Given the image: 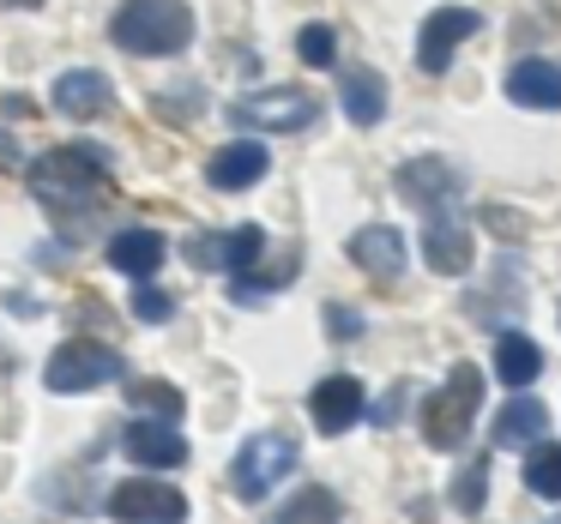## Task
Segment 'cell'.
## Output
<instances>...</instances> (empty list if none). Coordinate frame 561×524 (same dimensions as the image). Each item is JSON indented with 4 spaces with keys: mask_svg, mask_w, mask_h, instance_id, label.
I'll use <instances>...</instances> for the list:
<instances>
[{
    "mask_svg": "<svg viewBox=\"0 0 561 524\" xmlns=\"http://www.w3.org/2000/svg\"><path fill=\"white\" fill-rule=\"evenodd\" d=\"M549 428V410L537 398H525V392H513V404L495 416V446H537Z\"/></svg>",
    "mask_w": 561,
    "mask_h": 524,
    "instance_id": "obj_19",
    "label": "cell"
},
{
    "mask_svg": "<svg viewBox=\"0 0 561 524\" xmlns=\"http://www.w3.org/2000/svg\"><path fill=\"white\" fill-rule=\"evenodd\" d=\"M339 103H344V115H351L356 127H375L380 115H387V85H380L375 67H344Z\"/></svg>",
    "mask_w": 561,
    "mask_h": 524,
    "instance_id": "obj_18",
    "label": "cell"
},
{
    "mask_svg": "<svg viewBox=\"0 0 561 524\" xmlns=\"http://www.w3.org/2000/svg\"><path fill=\"white\" fill-rule=\"evenodd\" d=\"M483 500H489V464L483 458L459 464V476H453V506L477 519V506H483Z\"/></svg>",
    "mask_w": 561,
    "mask_h": 524,
    "instance_id": "obj_25",
    "label": "cell"
},
{
    "mask_svg": "<svg viewBox=\"0 0 561 524\" xmlns=\"http://www.w3.org/2000/svg\"><path fill=\"white\" fill-rule=\"evenodd\" d=\"M495 374L507 380L513 392H525L537 374H543V350H537L525 331H501V343H495Z\"/></svg>",
    "mask_w": 561,
    "mask_h": 524,
    "instance_id": "obj_20",
    "label": "cell"
},
{
    "mask_svg": "<svg viewBox=\"0 0 561 524\" xmlns=\"http://www.w3.org/2000/svg\"><path fill=\"white\" fill-rule=\"evenodd\" d=\"M31 187L49 211H98L110 206V158L98 145H61L43 151V163L31 170Z\"/></svg>",
    "mask_w": 561,
    "mask_h": 524,
    "instance_id": "obj_1",
    "label": "cell"
},
{
    "mask_svg": "<svg viewBox=\"0 0 561 524\" xmlns=\"http://www.w3.org/2000/svg\"><path fill=\"white\" fill-rule=\"evenodd\" d=\"M465 37H477L471 7H440V13H428L423 37H416V67H423V73H447L453 49H459Z\"/></svg>",
    "mask_w": 561,
    "mask_h": 524,
    "instance_id": "obj_8",
    "label": "cell"
},
{
    "mask_svg": "<svg viewBox=\"0 0 561 524\" xmlns=\"http://www.w3.org/2000/svg\"><path fill=\"white\" fill-rule=\"evenodd\" d=\"M122 446H127V458L146 464V470H175V464H187V440L175 434V422H146V416H139L122 434Z\"/></svg>",
    "mask_w": 561,
    "mask_h": 524,
    "instance_id": "obj_10",
    "label": "cell"
},
{
    "mask_svg": "<svg viewBox=\"0 0 561 524\" xmlns=\"http://www.w3.org/2000/svg\"><path fill=\"white\" fill-rule=\"evenodd\" d=\"M320 115V103L308 91H260V97L230 103V121L248 127V133H302Z\"/></svg>",
    "mask_w": 561,
    "mask_h": 524,
    "instance_id": "obj_6",
    "label": "cell"
},
{
    "mask_svg": "<svg viewBox=\"0 0 561 524\" xmlns=\"http://www.w3.org/2000/svg\"><path fill=\"white\" fill-rule=\"evenodd\" d=\"M308 416H314L320 434H344V428H356V416H363V386H356L351 374L320 380L314 398H308Z\"/></svg>",
    "mask_w": 561,
    "mask_h": 524,
    "instance_id": "obj_11",
    "label": "cell"
},
{
    "mask_svg": "<svg viewBox=\"0 0 561 524\" xmlns=\"http://www.w3.org/2000/svg\"><path fill=\"white\" fill-rule=\"evenodd\" d=\"M423 259H428V271H440V278H465V271H471V259H477L471 230H465V223L435 218L423 230Z\"/></svg>",
    "mask_w": 561,
    "mask_h": 524,
    "instance_id": "obj_12",
    "label": "cell"
},
{
    "mask_svg": "<svg viewBox=\"0 0 561 524\" xmlns=\"http://www.w3.org/2000/svg\"><path fill=\"white\" fill-rule=\"evenodd\" d=\"M127 404L146 410V422H175V416L187 410V398L170 386V380H134V386H127Z\"/></svg>",
    "mask_w": 561,
    "mask_h": 524,
    "instance_id": "obj_22",
    "label": "cell"
},
{
    "mask_svg": "<svg viewBox=\"0 0 561 524\" xmlns=\"http://www.w3.org/2000/svg\"><path fill=\"white\" fill-rule=\"evenodd\" d=\"M351 259L368 278H399L404 271V235L392 230V223H368V230L351 235Z\"/></svg>",
    "mask_w": 561,
    "mask_h": 524,
    "instance_id": "obj_14",
    "label": "cell"
},
{
    "mask_svg": "<svg viewBox=\"0 0 561 524\" xmlns=\"http://www.w3.org/2000/svg\"><path fill=\"white\" fill-rule=\"evenodd\" d=\"M260 175H266V151H260L254 139H236V145L211 151V163H206V182L224 187V194H236V187H254Z\"/></svg>",
    "mask_w": 561,
    "mask_h": 524,
    "instance_id": "obj_16",
    "label": "cell"
},
{
    "mask_svg": "<svg viewBox=\"0 0 561 524\" xmlns=\"http://www.w3.org/2000/svg\"><path fill=\"white\" fill-rule=\"evenodd\" d=\"M296 55H302L308 67H332V61H339V37H332V25H302Z\"/></svg>",
    "mask_w": 561,
    "mask_h": 524,
    "instance_id": "obj_26",
    "label": "cell"
},
{
    "mask_svg": "<svg viewBox=\"0 0 561 524\" xmlns=\"http://www.w3.org/2000/svg\"><path fill=\"white\" fill-rule=\"evenodd\" d=\"M477 404H483V374H477V362H459L447 374V386L423 404V440L435 452H453L465 434H471Z\"/></svg>",
    "mask_w": 561,
    "mask_h": 524,
    "instance_id": "obj_3",
    "label": "cell"
},
{
    "mask_svg": "<svg viewBox=\"0 0 561 524\" xmlns=\"http://www.w3.org/2000/svg\"><path fill=\"white\" fill-rule=\"evenodd\" d=\"M110 37L127 55H175L194 37V13H187L182 0H127L122 13H115Z\"/></svg>",
    "mask_w": 561,
    "mask_h": 524,
    "instance_id": "obj_2",
    "label": "cell"
},
{
    "mask_svg": "<svg viewBox=\"0 0 561 524\" xmlns=\"http://www.w3.org/2000/svg\"><path fill=\"white\" fill-rule=\"evenodd\" d=\"M163 254H170V242H163L158 230H122V235L110 242V266L127 271L134 283H146L151 271L163 266Z\"/></svg>",
    "mask_w": 561,
    "mask_h": 524,
    "instance_id": "obj_17",
    "label": "cell"
},
{
    "mask_svg": "<svg viewBox=\"0 0 561 524\" xmlns=\"http://www.w3.org/2000/svg\"><path fill=\"white\" fill-rule=\"evenodd\" d=\"M110 512L122 524H182L187 519V494L170 482H151V476H134V482L110 488Z\"/></svg>",
    "mask_w": 561,
    "mask_h": 524,
    "instance_id": "obj_7",
    "label": "cell"
},
{
    "mask_svg": "<svg viewBox=\"0 0 561 524\" xmlns=\"http://www.w3.org/2000/svg\"><path fill=\"white\" fill-rule=\"evenodd\" d=\"M327 326H332V331H344V338H356V331H363V319H356L351 307H327Z\"/></svg>",
    "mask_w": 561,
    "mask_h": 524,
    "instance_id": "obj_29",
    "label": "cell"
},
{
    "mask_svg": "<svg viewBox=\"0 0 561 524\" xmlns=\"http://www.w3.org/2000/svg\"><path fill=\"white\" fill-rule=\"evenodd\" d=\"M49 103L67 115V121H98V115L115 109V85L103 73H91V67H73V73L55 79Z\"/></svg>",
    "mask_w": 561,
    "mask_h": 524,
    "instance_id": "obj_9",
    "label": "cell"
},
{
    "mask_svg": "<svg viewBox=\"0 0 561 524\" xmlns=\"http://www.w3.org/2000/svg\"><path fill=\"white\" fill-rule=\"evenodd\" d=\"M399 194L411 199V206H453L459 199V175L447 170L440 158H416V163H404L399 170Z\"/></svg>",
    "mask_w": 561,
    "mask_h": 524,
    "instance_id": "obj_13",
    "label": "cell"
},
{
    "mask_svg": "<svg viewBox=\"0 0 561 524\" xmlns=\"http://www.w3.org/2000/svg\"><path fill=\"white\" fill-rule=\"evenodd\" d=\"M404 392H411V386H392V392H387V398H380L368 416H375L380 428H392V422H399V404H404Z\"/></svg>",
    "mask_w": 561,
    "mask_h": 524,
    "instance_id": "obj_28",
    "label": "cell"
},
{
    "mask_svg": "<svg viewBox=\"0 0 561 524\" xmlns=\"http://www.w3.org/2000/svg\"><path fill=\"white\" fill-rule=\"evenodd\" d=\"M507 97L519 103V109H561V67L556 61H519L507 73Z\"/></svg>",
    "mask_w": 561,
    "mask_h": 524,
    "instance_id": "obj_15",
    "label": "cell"
},
{
    "mask_svg": "<svg viewBox=\"0 0 561 524\" xmlns=\"http://www.w3.org/2000/svg\"><path fill=\"white\" fill-rule=\"evenodd\" d=\"M134 319H146V326H163V319L175 314V302H170V290H158V283H134Z\"/></svg>",
    "mask_w": 561,
    "mask_h": 524,
    "instance_id": "obj_27",
    "label": "cell"
},
{
    "mask_svg": "<svg viewBox=\"0 0 561 524\" xmlns=\"http://www.w3.org/2000/svg\"><path fill=\"white\" fill-rule=\"evenodd\" d=\"M339 512L344 506H339V494H332V488H296L272 524H339Z\"/></svg>",
    "mask_w": 561,
    "mask_h": 524,
    "instance_id": "obj_21",
    "label": "cell"
},
{
    "mask_svg": "<svg viewBox=\"0 0 561 524\" xmlns=\"http://www.w3.org/2000/svg\"><path fill=\"white\" fill-rule=\"evenodd\" d=\"M549 524H561V519H549Z\"/></svg>",
    "mask_w": 561,
    "mask_h": 524,
    "instance_id": "obj_31",
    "label": "cell"
},
{
    "mask_svg": "<svg viewBox=\"0 0 561 524\" xmlns=\"http://www.w3.org/2000/svg\"><path fill=\"white\" fill-rule=\"evenodd\" d=\"M525 488L543 500H561V446L556 440H537L531 452H525Z\"/></svg>",
    "mask_w": 561,
    "mask_h": 524,
    "instance_id": "obj_24",
    "label": "cell"
},
{
    "mask_svg": "<svg viewBox=\"0 0 561 524\" xmlns=\"http://www.w3.org/2000/svg\"><path fill=\"white\" fill-rule=\"evenodd\" d=\"M290 470H296V440L290 434H254L230 464V488L242 500H266Z\"/></svg>",
    "mask_w": 561,
    "mask_h": 524,
    "instance_id": "obj_4",
    "label": "cell"
},
{
    "mask_svg": "<svg viewBox=\"0 0 561 524\" xmlns=\"http://www.w3.org/2000/svg\"><path fill=\"white\" fill-rule=\"evenodd\" d=\"M13 7H43V0H0V13H13Z\"/></svg>",
    "mask_w": 561,
    "mask_h": 524,
    "instance_id": "obj_30",
    "label": "cell"
},
{
    "mask_svg": "<svg viewBox=\"0 0 561 524\" xmlns=\"http://www.w3.org/2000/svg\"><path fill=\"white\" fill-rule=\"evenodd\" d=\"M218 247H224V271L248 278V271L260 266V254H266V230H260V223H242V230H224V235H218Z\"/></svg>",
    "mask_w": 561,
    "mask_h": 524,
    "instance_id": "obj_23",
    "label": "cell"
},
{
    "mask_svg": "<svg viewBox=\"0 0 561 524\" xmlns=\"http://www.w3.org/2000/svg\"><path fill=\"white\" fill-rule=\"evenodd\" d=\"M43 380H49V392H98V386H110V380H122V356H115L110 343L67 338L61 350L49 356Z\"/></svg>",
    "mask_w": 561,
    "mask_h": 524,
    "instance_id": "obj_5",
    "label": "cell"
}]
</instances>
